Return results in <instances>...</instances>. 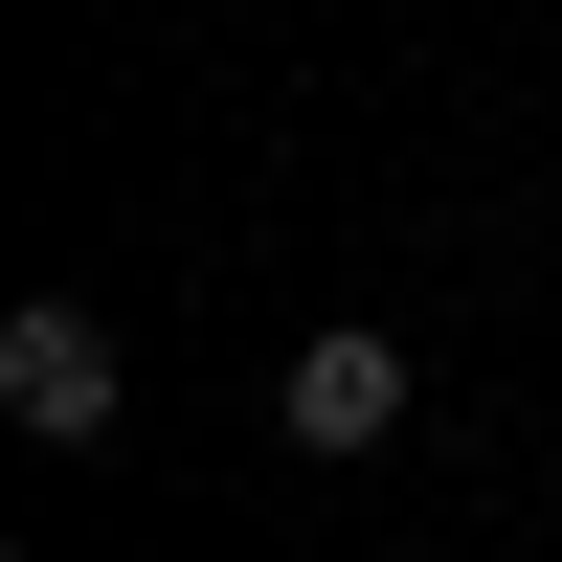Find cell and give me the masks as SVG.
Wrapping results in <instances>:
<instances>
[{"instance_id":"cell-1","label":"cell","mask_w":562,"mask_h":562,"mask_svg":"<svg viewBox=\"0 0 562 562\" xmlns=\"http://www.w3.org/2000/svg\"><path fill=\"white\" fill-rule=\"evenodd\" d=\"M113 405H135V360H113L90 293H23V315H0V428H23V450H113Z\"/></svg>"},{"instance_id":"cell-2","label":"cell","mask_w":562,"mask_h":562,"mask_svg":"<svg viewBox=\"0 0 562 562\" xmlns=\"http://www.w3.org/2000/svg\"><path fill=\"white\" fill-rule=\"evenodd\" d=\"M270 428H293V450H405V338H383V315H338V338H293V383H270Z\"/></svg>"}]
</instances>
